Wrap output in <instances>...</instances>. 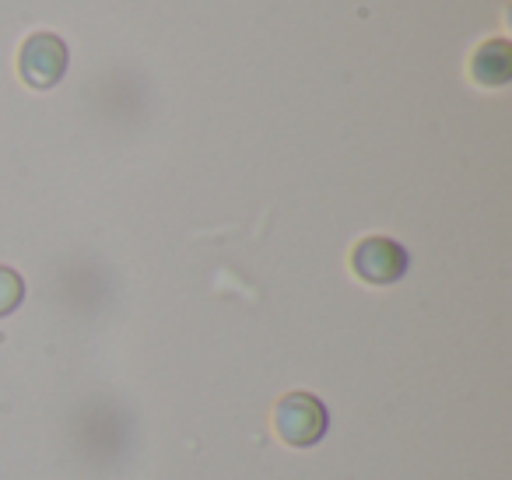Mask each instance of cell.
I'll list each match as a JSON object with an SVG mask.
<instances>
[{"instance_id":"1","label":"cell","mask_w":512,"mask_h":480,"mask_svg":"<svg viewBox=\"0 0 512 480\" xmlns=\"http://www.w3.org/2000/svg\"><path fill=\"white\" fill-rule=\"evenodd\" d=\"M327 407L313 393H285L274 407V431L292 449H309L327 435Z\"/></svg>"},{"instance_id":"2","label":"cell","mask_w":512,"mask_h":480,"mask_svg":"<svg viewBox=\"0 0 512 480\" xmlns=\"http://www.w3.org/2000/svg\"><path fill=\"white\" fill-rule=\"evenodd\" d=\"M18 74L29 88L46 92V88L60 85L67 74V46L53 32H36L22 43L18 50Z\"/></svg>"},{"instance_id":"3","label":"cell","mask_w":512,"mask_h":480,"mask_svg":"<svg viewBox=\"0 0 512 480\" xmlns=\"http://www.w3.org/2000/svg\"><path fill=\"white\" fill-rule=\"evenodd\" d=\"M351 270L358 281L365 284H397L407 274V253L400 242L386 239V235H369L351 249Z\"/></svg>"},{"instance_id":"4","label":"cell","mask_w":512,"mask_h":480,"mask_svg":"<svg viewBox=\"0 0 512 480\" xmlns=\"http://www.w3.org/2000/svg\"><path fill=\"white\" fill-rule=\"evenodd\" d=\"M470 78L481 88H502L512 78V50L505 39H491V43L477 46L474 60H470Z\"/></svg>"},{"instance_id":"5","label":"cell","mask_w":512,"mask_h":480,"mask_svg":"<svg viewBox=\"0 0 512 480\" xmlns=\"http://www.w3.org/2000/svg\"><path fill=\"white\" fill-rule=\"evenodd\" d=\"M22 298H25L22 274H18V270H11V267H0V319L11 316V312L22 305Z\"/></svg>"}]
</instances>
